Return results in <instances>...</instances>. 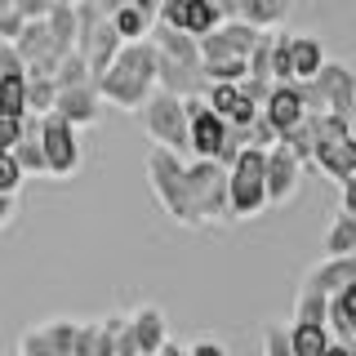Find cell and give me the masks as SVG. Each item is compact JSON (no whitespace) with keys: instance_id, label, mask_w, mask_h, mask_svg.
Wrapping results in <instances>:
<instances>
[{"instance_id":"1","label":"cell","mask_w":356,"mask_h":356,"mask_svg":"<svg viewBox=\"0 0 356 356\" xmlns=\"http://www.w3.org/2000/svg\"><path fill=\"white\" fill-rule=\"evenodd\" d=\"M147 183L161 209L178 227H214L232 218L227 205V165L222 161H183L170 147H152L147 156Z\"/></svg>"},{"instance_id":"2","label":"cell","mask_w":356,"mask_h":356,"mask_svg":"<svg viewBox=\"0 0 356 356\" xmlns=\"http://www.w3.org/2000/svg\"><path fill=\"white\" fill-rule=\"evenodd\" d=\"M156 67H161L156 44L152 40H134V44H120V54L111 58V67L94 85H98V94H103V103L120 107V111H143L147 98L161 89Z\"/></svg>"},{"instance_id":"3","label":"cell","mask_w":356,"mask_h":356,"mask_svg":"<svg viewBox=\"0 0 356 356\" xmlns=\"http://www.w3.org/2000/svg\"><path fill=\"white\" fill-rule=\"evenodd\" d=\"M227 205L232 218H259L272 200H267V152L245 147L227 165Z\"/></svg>"},{"instance_id":"4","label":"cell","mask_w":356,"mask_h":356,"mask_svg":"<svg viewBox=\"0 0 356 356\" xmlns=\"http://www.w3.org/2000/svg\"><path fill=\"white\" fill-rule=\"evenodd\" d=\"M138 116H143V129H147L152 147H170L178 156L192 152V143H187V103L178 94H170V89H156Z\"/></svg>"},{"instance_id":"5","label":"cell","mask_w":356,"mask_h":356,"mask_svg":"<svg viewBox=\"0 0 356 356\" xmlns=\"http://www.w3.org/2000/svg\"><path fill=\"white\" fill-rule=\"evenodd\" d=\"M312 165L334 183L356 178V138L348 129V116L321 111V138H316V152H312Z\"/></svg>"},{"instance_id":"6","label":"cell","mask_w":356,"mask_h":356,"mask_svg":"<svg viewBox=\"0 0 356 356\" xmlns=\"http://www.w3.org/2000/svg\"><path fill=\"white\" fill-rule=\"evenodd\" d=\"M40 147H44V174L49 178H72L81 170L85 152H81V129L67 125L63 116H40Z\"/></svg>"},{"instance_id":"7","label":"cell","mask_w":356,"mask_h":356,"mask_svg":"<svg viewBox=\"0 0 356 356\" xmlns=\"http://www.w3.org/2000/svg\"><path fill=\"white\" fill-rule=\"evenodd\" d=\"M227 120L218 116L205 98H187V143H192L196 161H218L222 143H227Z\"/></svg>"},{"instance_id":"8","label":"cell","mask_w":356,"mask_h":356,"mask_svg":"<svg viewBox=\"0 0 356 356\" xmlns=\"http://www.w3.org/2000/svg\"><path fill=\"white\" fill-rule=\"evenodd\" d=\"M156 22H165V27H178L187 31V36H209V31H218L222 22V9L214 5V0H161V14H156Z\"/></svg>"},{"instance_id":"9","label":"cell","mask_w":356,"mask_h":356,"mask_svg":"<svg viewBox=\"0 0 356 356\" xmlns=\"http://www.w3.org/2000/svg\"><path fill=\"white\" fill-rule=\"evenodd\" d=\"M263 31L250 27V22L241 18H227L218 31H209V36H200V63H222V58H250L254 44H259Z\"/></svg>"},{"instance_id":"10","label":"cell","mask_w":356,"mask_h":356,"mask_svg":"<svg viewBox=\"0 0 356 356\" xmlns=\"http://www.w3.org/2000/svg\"><path fill=\"white\" fill-rule=\"evenodd\" d=\"M316 94H321V103H325V111H334V116H352L356 111V72L348 63H325L316 72Z\"/></svg>"},{"instance_id":"11","label":"cell","mask_w":356,"mask_h":356,"mask_svg":"<svg viewBox=\"0 0 356 356\" xmlns=\"http://www.w3.org/2000/svg\"><path fill=\"white\" fill-rule=\"evenodd\" d=\"M76 321H44V325H31L18 339L22 356H72L76 352Z\"/></svg>"},{"instance_id":"12","label":"cell","mask_w":356,"mask_h":356,"mask_svg":"<svg viewBox=\"0 0 356 356\" xmlns=\"http://www.w3.org/2000/svg\"><path fill=\"white\" fill-rule=\"evenodd\" d=\"M103 94H98V85L94 81H85V85H72V89H58V103H54V116H63L67 125H76V129H89V125H98V116H103Z\"/></svg>"},{"instance_id":"13","label":"cell","mask_w":356,"mask_h":356,"mask_svg":"<svg viewBox=\"0 0 356 356\" xmlns=\"http://www.w3.org/2000/svg\"><path fill=\"white\" fill-rule=\"evenodd\" d=\"M298 183H303V161H298L285 143L267 147V200H272V205H285V200L298 192Z\"/></svg>"},{"instance_id":"14","label":"cell","mask_w":356,"mask_h":356,"mask_svg":"<svg viewBox=\"0 0 356 356\" xmlns=\"http://www.w3.org/2000/svg\"><path fill=\"white\" fill-rule=\"evenodd\" d=\"M263 116L272 120L276 138H281V134H289L294 125H303L307 103H303V89H298V81H289V85H272V94H267V103H263Z\"/></svg>"},{"instance_id":"15","label":"cell","mask_w":356,"mask_h":356,"mask_svg":"<svg viewBox=\"0 0 356 356\" xmlns=\"http://www.w3.org/2000/svg\"><path fill=\"white\" fill-rule=\"evenodd\" d=\"M356 281V254H343V259H334V254H325V263H316L312 272L303 276V285L321 289V294H339V289H348Z\"/></svg>"},{"instance_id":"16","label":"cell","mask_w":356,"mask_h":356,"mask_svg":"<svg viewBox=\"0 0 356 356\" xmlns=\"http://www.w3.org/2000/svg\"><path fill=\"white\" fill-rule=\"evenodd\" d=\"M129 330H134V343H138V352L143 356H156L165 348V343H170V321H165V312L161 307H138L129 316Z\"/></svg>"},{"instance_id":"17","label":"cell","mask_w":356,"mask_h":356,"mask_svg":"<svg viewBox=\"0 0 356 356\" xmlns=\"http://www.w3.org/2000/svg\"><path fill=\"white\" fill-rule=\"evenodd\" d=\"M152 44L165 54V58H174V63H192V67H200V40L187 36V31H178V27H165V22H156V27H152Z\"/></svg>"},{"instance_id":"18","label":"cell","mask_w":356,"mask_h":356,"mask_svg":"<svg viewBox=\"0 0 356 356\" xmlns=\"http://www.w3.org/2000/svg\"><path fill=\"white\" fill-rule=\"evenodd\" d=\"M289 9H294V0H236V18L259 31H276L289 18Z\"/></svg>"},{"instance_id":"19","label":"cell","mask_w":356,"mask_h":356,"mask_svg":"<svg viewBox=\"0 0 356 356\" xmlns=\"http://www.w3.org/2000/svg\"><path fill=\"white\" fill-rule=\"evenodd\" d=\"M330 334L334 343H356V281L330 298Z\"/></svg>"},{"instance_id":"20","label":"cell","mask_w":356,"mask_h":356,"mask_svg":"<svg viewBox=\"0 0 356 356\" xmlns=\"http://www.w3.org/2000/svg\"><path fill=\"white\" fill-rule=\"evenodd\" d=\"M334 343L330 325H316V321H289V348L294 356H325Z\"/></svg>"},{"instance_id":"21","label":"cell","mask_w":356,"mask_h":356,"mask_svg":"<svg viewBox=\"0 0 356 356\" xmlns=\"http://www.w3.org/2000/svg\"><path fill=\"white\" fill-rule=\"evenodd\" d=\"M14 161L22 165V174H44V147H40V116L22 120V138L14 143Z\"/></svg>"},{"instance_id":"22","label":"cell","mask_w":356,"mask_h":356,"mask_svg":"<svg viewBox=\"0 0 356 356\" xmlns=\"http://www.w3.org/2000/svg\"><path fill=\"white\" fill-rule=\"evenodd\" d=\"M325 63H330V54L316 36H294V81H316V72Z\"/></svg>"},{"instance_id":"23","label":"cell","mask_w":356,"mask_h":356,"mask_svg":"<svg viewBox=\"0 0 356 356\" xmlns=\"http://www.w3.org/2000/svg\"><path fill=\"white\" fill-rule=\"evenodd\" d=\"M0 116L9 120H27V72H9L0 76Z\"/></svg>"},{"instance_id":"24","label":"cell","mask_w":356,"mask_h":356,"mask_svg":"<svg viewBox=\"0 0 356 356\" xmlns=\"http://www.w3.org/2000/svg\"><path fill=\"white\" fill-rule=\"evenodd\" d=\"M111 27H116V36L125 40V44H134V40H152V27H156V18H147L138 5H120L116 14H111Z\"/></svg>"},{"instance_id":"25","label":"cell","mask_w":356,"mask_h":356,"mask_svg":"<svg viewBox=\"0 0 356 356\" xmlns=\"http://www.w3.org/2000/svg\"><path fill=\"white\" fill-rule=\"evenodd\" d=\"M325 254H334V259H343V254H356V218L352 214H334L330 232H325Z\"/></svg>"},{"instance_id":"26","label":"cell","mask_w":356,"mask_h":356,"mask_svg":"<svg viewBox=\"0 0 356 356\" xmlns=\"http://www.w3.org/2000/svg\"><path fill=\"white\" fill-rule=\"evenodd\" d=\"M58 103V81L54 76H27V111L31 116H49Z\"/></svg>"},{"instance_id":"27","label":"cell","mask_w":356,"mask_h":356,"mask_svg":"<svg viewBox=\"0 0 356 356\" xmlns=\"http://www.w3.org/2000/svg\"><path fill=\"white\" fill-rule=\"evenodd\" d=\"M294 321H316V325H325L330 321V294H321V289H312V285H298Z\"/></svg>"},{"instance_id":"28","label":"cell","mask_w":356,"mask_h":356,"mask_svg":"<svg viewBox=\"0 0 356 356\" xmlns=\"http://www.w3.org/2000/svg\"><path fill=\"white\" fill-rule=\"evenodd\" d=\"M272 81L276 85L294 81V36H272Z\"/></svg>"},{"instance_id":"29","label":"cell","mask_w":356,"mask_h":356,"mask_svg":"<svg viewBox=\"0 0 356 356\" xmlns=\"http://www.w3.org/2000/svg\"><path fill=\"white\" fill-rule=\"evenodd\" d=\"M54 81H58V89H72V85H85V81H94V72H89V63L81 58V49H72V54H67V58L58 63Z\"/></svg>"},{"instance_id":"30","label":"cell","mask_w":356,"mask_h":356,"mask_svg":"<svg viewBox=\"0 0 356 356\" xmlns=\"http://www.w3.org/2000/svg\"><path fill=\"white\" fill-rule=\"evenodd\" d=\"M22 165L14 161V152H0V196H18V187H22Z\"/></svg>"},{"instance_id":"31","label":"cell","mask_w":356,"mask_h":356,"mask_svg":"<svg viewBox=\"0 0 356 356\" xmlns=\"http://www.w3.org/2000/svg\"><path fill=\"white\" fill-rule=\"evenodd\" d=\"M263 356H294V348H289V325L263 330Z\"/></svg>"},{"instance_id":"32","label":"cell","mask_w":356,"mask_h":356,"mask_svg":"<svg viewBox=\"0 0 356 356\" xmlns=\"http://www.w3.org/2000/svg\"><path fill=\"white\" fill-rule=\"evenodd\" d=\"M22 27H27V22H22V14L14 9V0H0V40H9V44H14Z\"/></svg>"},{"instance_id":"33","label":"cell","mask_w":356,"mask_h":356,"mask_svg":"<svg viewBox=\"0 0 356 356\" xmlns=\"http://www.w3.org/2000/svg\"><path fill=\"white\" fill-rule=\"evenodd\" d=\"M14 9L22 14V22H40V18H49L54 0H14Z\"/></svg>"},{"instance_id":"34","label":"cell","mask_w":356,"mask_h":356,"mask_svg":"<svg viewBox=\"0 0 356 356\" xmlns=\"http://www.w3.org/2000/svg\"><path fill=\"white\" fill-rule=\"evenodd\" d=\"M94 339H98V321H85L76 330V352L72 356H94Z\"/></svg>"},{"instance_id":"35","label":"cell","mask_w":356,"mask_h":356,"mask_svg":"<svg viewBox=\"0 0 356 356\" xmlns=\"http://www.w3.org/2000/svg\"><path fill=\"white\" fill-rule=\"evenodd\" d=\"M22 138V120L0 116V152H14V143Z\"/></svg>"},{"instance_id":"36","label":"cell","mask_w":356,"mask_h":356,"mask_svg":"<svg viewBox=\"0 0 356 356\" xmlns=\"http://www.w3.org/2000/svg\"><path fill=\"white\" fill-rule=\"evenodd\" d=\"M339 209L356 218V178H343L339 183Z\"/></svg>"},{"instance_id":"37","label":"cell","mask_w":356,"mask_h":356,"mask_svg":"<svg viewBox=\"0 0 356 356\" xmlns=\"http://www.w3.org/2000/svg\"><path fill=\"white\" fill-rule=\"evenodd\" d=\"M187 356H227V348L218 339H196V343H187Z\"/></svg>"},{"instance_id":"38","label":"cell","mask_w":356,"mask_h":356,"mask_svg":"<svg viewBox=\"0 0 356 356\" xmlns=\"http://www.w3.org/2000/svg\"><path fill=\"white\" fill-rule=\"evenodd\" d=\"M14 218H18V196H0V227H9Z\"/></svg>"},{"instance_id":"39","label":"cell","mask_w":356,"mask_h":356,"mask_svg":"<svg viewBox=\"0 0 356 356\" xmlns=\"http://www.w3.org/2000/svg\"><path fill=\"white\" fill-rule=\"evenodd\" d=\"M129 5H138L147 18H156V14H161V0H129Z\"/></svg>"},{"instance_id":"40","label":"cell","mask_w":356,"mask_h":356,"mask_svg":"<svg viewBox=\"0 0 356 356\" xmlns=\"http://www.w3.org/2000/svg\"><path fill=\"white\" fill-rule=\"evenodd\" d=\"M214 5L222 9V18H236V0H214Z\"/></svg>"},{"instance_id":"41","label":"cell","mask_w":356,"mask_h":356,"mask_svg":"<svg viewBox=\"0 0 356 356\" xmlns=\"http://www.w3.org/2000/svg\"><path fill=\"white\" fill-rule=\"evenodd\" d=\"M156 356H187V348H178V343H165V348L156 352Z\"/></svg>"},{"instance_id":"42","label":"cell","mask_w":356,"mask_h":356,"mask_svg":"<svg viewBox=\"0 0 356 356\" xmlns=\"http://www.w3.org/2000/svg\"><path fill=\"white\" fill-rule=\"evenodd\" d=\"M325 356H352V352H348V343H330V352H325Z\"/></svg>"},{"instance_id":"43","label":"cell","mask_w":356,"mask_h":356,"mask_svg":"<svg viewBox=\"0 0 356 356\" xmlns=\"http://www.w3.org/2000/svg\"><path fill=\"white\" fill-rule=\"evenodd\" d=\"M348 129H352V138H356V111H352V116H348Z\"/></svg>"},{"instance_id":"44","label":"cell","mask_w":356,"mask_h":356,"mask_svg":"<svg viewBox=\"0 0 356 356\" xmlns=\"http://www.w3.org/2000/svg\"><path fill=\"white\" fill-rule=\"evenodd\" d=\"M54 5H81V0H54Z\"/></svg>"},{"instance_id":"45","label":"cell","mask_w":356,"mask_h":356,"mask_svg":"<svg viewBox=\"0 0 356 356\" xmlns=\"http://www.w3.org/2000/svg\"><path fill=\"white\" fill-rule=\"evenodd\" d=\"M348 352H352V356H356V343H348Z\"/></svg>"},{"instance_id":"46","label":"cell","mask_w":356,"mask_h":356,"mask_svg":"<svg viewBox=\"0 0 356 356\" xmlns=\"http://www.w3.org/2000/svg\"><path fill=\"white\" fill-rule=\"evenodd\" d=\"M5 356H22V352H18V348H14V352H5Z\"/></svg>"}]
</instances>
